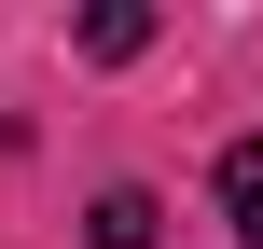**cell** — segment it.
I'll use <instances>...</instances> for the list:
<instances>
[{
	"mask_svg": "<svg viewBox=\"0 0 263 249\" xmlns=\"http://www.w3.org/2000/svg\"><path fill=\"white\" fill-rule=\"evenodd\" d=\"M139 42H153L139 0H97V14H83V55H139Z\"/></svg>",
	"mask_w": 263,
	"mask_h": 249,
	"instance_id": "obj_3",
	"label": "cell"
},
{
	"mask_svg": "<svg viewBox=\"0 0 263 249\" xmlns=\"http://www.w3.org/2000/svg\"><path fill=\"white\" fill-rule=\"evenodd\" d=\"M222 222L263 249V139H236V152H222Z\"/></svg>",
	"mask_w": 263,
	"mask_h": 249,
	"instance_id": "obj_1",
	"label": "cell"
},
{
	"mask_svg": "<svg viewBox=\"0 0 263 249\" xmlns=\"http://www.w3.org/2000/svg\"><path fill=\"white\" fill-rule=\"evenodd\" d=\"M153 236H166L153 194H97V249H153Z\"/></svg>",
	"mask_w": 263,
	"mask_h": 249,
	"instance_id": "obj_2",
	"label": "cell"
}]
</instances>
